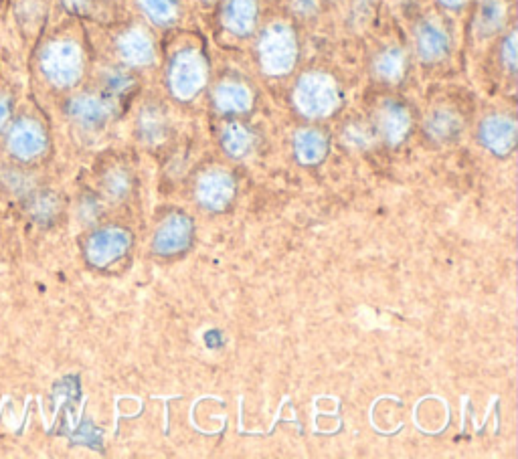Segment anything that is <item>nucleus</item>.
Returning <instances> with one entry per match:
<instances>
[{
	"label": "nucleus",
	"instance_id": "1",
	"mask_svg": "<svg viewBox=\"0 0 518 459\" xmlns=\"http://www.w3.org/2000/svg\"><path fill=\"white\" fill-rule=\"evenodd\" d=\"M39 67L51 85L61 89L73 87L79 83L83 75V67H85L83 51L71 39L53 41L41 51Z\"/></svg>",
	"mask_w": 518,
	"mask_h": 459
},
{
	"label": "nucleus",
	"instance_id": "2",
	"mask_svg": "<svg viewBox=\"0 0 518 459\" xmlns=\"http://www.w3.org/2000/svg\"><path fill=\"white\" fill-rule=\"evenodd\" d=\"M294 104L308 118H326L340 104L338 85L326 73H304L294 87Z\"/></svg>",
	"mask_w": 518,
	"mask_h": 459
},
{
	"label": "nucleus",
	"instance_id": "3",
	"mask_svg": "<svg viewBox=\"0 0 518 459\" xmlns=\"http://www.w3.org/2000/svg\"><path fill=\"white\" fill-rule=\"evenodd\" d=\"M259 65L270 75H286L298 59V39L284 23L270 25L257 41Z\"/></svg>",
	"mask_w": 518,
	"mask_h": 459
},
{
	"label": "nucleus",
	"instance_id": "4",
	"mask_svg": "<svg viewBox=\"0 0 518 459\" xmlns=\"http://www.w3.org/2000/svg\"><path fill=\"white\" fill-rule=\"evenodd\" d=\"M207 83V63L195 49H185L175 55L168 67V85L172 96L193 100Z\"/></svg>",
	"mask_w": 518,
	"mask_h": 459
},
{
	"label": "nucleus",
	"instance_id": "5",
	"mask_svg": "<svg viewBox=\"0 0 518 459\" xmlns=\"http://www.w3.org/2000/svg\"><path fill=\"white\" fill-rule=\"evenodd\" d=\"M132 235L120 227H106L94 233L85 245V257L96 267H108L130 249Z\"/></svg>",
	"mask_w": 518,
	"mask_h": 459
},
{
	"label": "nucleus",
	"instance_id": "6",
	"mask_svg": "<svg viewBox=\"0 0 518 459\" xmlns=\"http://www.w3.org/2000/svg\"><path fill=\"white\" fill-rule=\"evenodd\" d=\"M7 148L19 160H35L47 150V132L37 120L21 118L9 130Z\"/></svg>",
	"mask_w": 518,
	"mask_h": 459
},
{
	"label": "nucleus",
	"instance_id": "7",
	"mask_svg": "<svg viewBox=\"0 0 518 459\" xmlns=\"http://www.w3.org/2000/svg\"><path fill=\"white\" fill-rule=\"evenodd\" d=\"M67 114L77 126L85 130H98L110 122L114 104L108 96L81 94L67 102Z\"/></svg>",
	"mask_w": 518,
	"mask_h": 459
},
{
	"label": "nucleus",
	"instance_id": "8",
	"mask_svg": "<svg viewBox=\"0 0 518 459\" xmlns=\"http://www.w3.org/2000/svg\"><path fill=\"white\" fill-rule=\"evenodd\" d=\"M195 195L205 209L221 211L231 203L235 195V182L229 172L215 168L201 174V178L197 180Z\"/></svg>",
	"mask_w": 518,
	"mask_h": 459
},
{
	"label": "nucleus",
	"instance_id": "9",
	"mask_svg": "<svg viewBox=\"0 0 518 459\" xmlns=\"http://www.w3.org/2000/svg\"><path fill=\"white\" fill-rule=\"evenodd\" d=\"M417 55L425 63H438L450 53V35L442 21L423 19L415 29Z\"/></svg>",
	"mask_w": 518,
	"mask_h": 459
},
{
	"label": "nucleus",
	"instance_id": "10",
	"mask_svg": "<svg viewBox=\"0 0 518 459\" xmlns=\"http://www.w3.org/2000/svg\"><path fill=\"white\" fill-rule=\"evenodd\" d=\"M193 237V221L185 215H170L154 235V251L158 255H175L189 247Z\"/></svg>",
	"mask_w": 518,
	"mask_h": 459
},
{
	"label": "nucleus",
	"instance_id": "11",
	"mask_svg": "<svg viewBox=\"0 0 518 459\" xmlns=\"http://www.w3.org/2000/svg\"><path fill=\"white\" fill-rule=\"evenodd\" d=\"M480 142L494 154L506 156L516 144V122L510 116L494 114L480 124Z\"/></svg>",
	"mask_w": 518,
	"mask_h": 459
},
{
	"label": "nucleus",
	"instance_id": "12",
	"mask_svg": "<svg viewBox=\"0 0 518 459\" xmlns=\"http://www.w3.org/2000/svg\"><path fill=\"white\" fill-rule=\"evenodd\" d=\"M411 130V114L399 102H385L377 114V132L387 144H399Z\"/></svg>",
	"mask_w": 518,
	"mask_h": 459
},
{
	"label": "nucleus",
	"instance_id": "13",
	"mask_svg": "<svg viewBox=\"0 0 518 459\" xmlns=\"http://www.w3.org/2000/svg\"><path fill=\"white\" fill-rule=\"evenodd\" d=\"M257 13V0H225L221 19L235 37H249L257 25Z\"/></svg>",
	"mask_w": 518,
	"mask_h": 459
},
{
	"label": "nucleus",
	"instance_id": "14",
	"mask_svg": "<svg viewBox=\"0 0 518 459\" xmlns=\"http://www.w3.org/2000/svg\"><path fill=\"white\" fill-rule=\"evenodd\" d=\"M462 128H464L462 118L452 108H438L425 120V134L429 136V140L440 144H450L458 140L462 134Z\"/></svg>",
	"mask_w": 518,
	"mask_h": 459
},
{
	"label": "nucleus",
	"instance_id": "15",
	"mask_svg": "<svg viewBox=\"0 0 518 459\" xmlns=\"http://www.w3.org/2000/svg\"><path fill=\"white\" fill-rule=\"evenodd\" d=\"M213 104L221 114H243L251 108L253 98L247 85L239 81H221L213 91Z\"/></svg>",
	"mask_w": 518,
	"mask_h": 459
},
{
	"label": "nucleus",
	"instance_id": "16",
	"mask_svg": "<svg viewBox=\"0 0 518 459\" xmlns=\"http://www.w3.org/2000/svg\"><path fill=\"white\" fill-rule=\"evenodd\" d=\"M118 53L132 67L150 65L154 61L152 39L142 29H130L118 39Z\"/></svg>",
	"mask_w": 518,
	"mask_h": 459
},
{
	"label": "nucleus",
	"instance_id": "17",
	"mask_svg": "<svg viewBox=\"0 0 518 459\" xmlns=\"http://www.w3.org/2000/svg\"><path fill=\"white\" fill-rule=\"evenodd\" d=\"M294 152L302 164H318L328 154V138L314 128L300 130L294 136Z\"/></svg>",
	"mask_w": 518,
	"mask_h": 459
},
{
	"label": "nucleus",
	"instance_id": "18",
	"mask_svg": "<svg viewBox=\"0 0 518 459\" xmlns=\"http://www.w3.org/2000/svg\"><path fill=\"white\" fill-rule=\"evenodd\" d=\"M138 134L140 140L148 146H156L166 140L168 120L160 106H144L138 118Z\"/></svg>",
	"mask_w": 518,
	"mask_h": 459
},
{
	"label": "nucleus",
	"instance_id": "19",
	"mask_svg": "<svg viewBox=\"0 0 518 459\" xmlns=\"http://www.w3.org/2000/svg\"><path fill=\"white\" fill-rule=\"evenodd\" d=\"M407 71V55L399 47L383 49L373 61V73L385 83H399Z\"/></svg>",
	"mask_w": 518,
	"mask_h": 459
},
{
	"label": "nucleus",
	"instance_id": "20",
	"mask_svg": "<svg viewBox=\"0 0 518 459\" xmlns=\"http://www.w3.org/2000/svg\"><path fill=\"white\" fill-rule=\"evenodd\" d=\"M506 23L504 0H480L476 15V31L482 39L496 35Z\"/></svg>",
	"mask_w": 518,
	"mask_h": 459
},
{
	"label": "nucleus",
	"instance_id": "21",
	"mask_svg": "<svg viewBox=\"0 0 518 459\" xmlns=\"http://www.w3.org/2000/svg\"><path fill=\"white\" fill-rule=\"evenodd\" d=\"M221 144L229 156L245 158L253 150L255 138L247 126L239 122H231L221 132Z\"/></svg>",
	"mask_w": 518,
	"mask_h": 459
},
{
	"label": "nucleus",
	"instance_id": "22",
	"mask_svg": "<svg viewBox=\"0 0 518 459\" xmlns=\"http://www.w3.org/2000/svg\"><path fill=\"white\" fill-rule=\"evenodd\" d=\"M144 15L158 27H168L179 19V0H138Z\"/></svg>",
	"mask_w": 518,
	"mask_h": 459
},
{
	"label": "nucleus",
	"instance_id": "23",
	"mask_svg": "<svg viewBox=\"0 0 518 459\" xmlns=\"http://www.w3.org/2000/svg\"><path fill=\"white\" fill-rule=\"evenodd\" d=\"M104 189L112 199H124L132 189V176L126 168L116 166L104 176Z\"/></svg>",
	"mask_w": 518,
	"mask_h": 459
},
{
	"label": "nucleus",
	"instance_id": "24",
	"mask_svg": "<svg viewBox=\"0 0 518 459\" xmlns=\"http://www.w3.org/2000/svg\"><path fill=\"white\" fill-rule=\"evenodd\" d=\"M29 209L37 223H51L59 213V201L53 193H43L33 199Z\"/></svg>",
	"mask_w": 518,
	"mask_h": 459
},
{
	"label": "nucleus",
	"instance_id": "25",
	"mask_svg": "<svg viewBox=\"0 0 518 459\" xmlns=\"http://www.w3.org/2000/svg\"><path fill=\"white\" fill-rule=\"evenodd\" d=\"M375 140V128L367 126V124H351L344 130V142L355 148H367L371 146Z\"/></svg>",
	"mask_w": 518,
	"mask_h": 459
},
{
	"label": "nucleus",
	"instance_id": "26",
	"mask_svg": "<svg viewBox=\"0 0 518 459\" xmlns=\"http://www.w3.org/2000/svg\"><path fill=\"white\" fill-rule=\"evenodd\" d=\"M134 85L132 77L120 69H112L104 75V87L108 91V98H114V96H124L126 91Z\"/></svg>",
	"mask_w": 518,
	"mask_h": 459
},
{
	"label": "nucleus",
	"instance_id": "27",
	"mask_svg": "<svg viewBox=\"0 0 518 459\" xmlns=\"http://www.w3.org/2000/svg\"><path fill=\"white\" fill-rule=\"evenodd\" d=\"M500 57H502L504 67H506L510 73H514V71H516V33H514V31H510L508 37L504 39Z\"/></svg>",
	"mask_w": 518,
	"mask_h": 459
},
{
	"label": "nucleus",
	"instance_id": "28",
	"mask_svg": "<svg viewBox=\"0 0 518 459\" xmlns=\"http://www.w3.org/2000/svg\"><path fill=\"white\" fill-rule=\"evenodd\" d=\"M290 9L298 15V17H312L318 9L316 0H290Z\"/></svg>",
	"mask_w": 518,
	"mask_h": 459
},
{
	"label": "nucleus",
	"instance_id": "29",
	"mask_svg": "<svg viewBox=\"0 0 518 459\" xmlns=\"http://www.w3.org/2000/svg\"><path fill=\"white\" fill-rule=\"evenodd\" d=\"M61 3L73 15H83L90 9V0H61Z\"/></svg>",
	"mask_w": 518,
	"mask_h": 459
},
{
	"label": "nucleus",
	"instance_id": "30",
	"mask_svg": "<svg viewBox=\"0 0 518 459\" xmlns=\"http://www.w3.org/2000/svg\"><path fill=\"white\" fill-rule=\"evenodd\" d=\"M9 118H11V100L0 94V130H5Z\"/></svg>",
	"mask_w": 518,
	"mask_h": 459
},
{
	"label": "nucleus",
	"instance_id": "31",
	"mask_svg": "<svg viewBox=\"0 0 518 459\" xmlns=\"http://www.w3.org/2000/svg\"><path fill=\"white\" fill-rule=\"evenodd\" d=\"M466 3H468V0H440V5L446 7V9H450V11L462 9Z\"/></svg>",
	"mask_w": 518,
	"mask_h": 459
},
{
	"label": "nucleus",
	"instance_id": "32",
	"mask_svg": "<svg viewBox=\"0 0 518 459\" xmlns=\"http://www.w3.org/2000/svg\"><path fill=\"white\" fill-rule=\"evenodd\" d=\"M201 3H213V0H201Z\"/></svg>",
	"mask_w": 518,
	"mask_h": 459
}]
</instances>
